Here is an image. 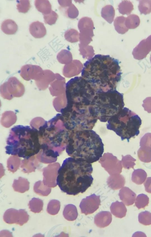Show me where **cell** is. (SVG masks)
<instances>
[{
	"label": "cell",
	"mask_w": 151,
	"mask_h": 237,
	"mask_svg": "<svg viewBox=\"0 0 151 237\" xmlns=\"http://www.w3.org/2000/svg\"><path fill=\"white\" fill-rule=\"evenodd\" d=\"M122 73L117 59L109 55L96 54L84 64L81 77L96 92L116 90Z\"/></svg>",
	"instance_id": "6da1fadb"
},
{
	"label": "cell",
	"mask_w": 151,
	"mask_h": 237,
	"mask_svg": "<svg viewBox=\"0 0 151 237\" xmlns=\"http://www.w3.org/2000/svg\"><path fill=\"white\" fill-rule=\"evenodd\" d=\"M92 164L70 157L65 159L58 171L56 184L67 194L75 195L84 193L92 184Z\"/></svg>",
	"instance_id": "7a4b0ae2"
},
{
	"label": "cell",
	"mask_w": 151,
	"mask_h": 237,
	"mask_svg": "<svg viewBox=\"0 0 151 237\" xmlns=\"http://www.w3.org/2000/svg\"><path fill=\"white\" fill-rule=\"evenodd\" d=\"M65 149L70 157L91 164L102 157L104 144L99 135L92 130L71 131Z\"/></svg>",
	"instance_id": "3957f363"
},
{
	"label": "cell",
	"mask_w": 151,
	"mask_h": 237,
	"mask_svg": "<svg viewBox=\"0 0 151 237\" xmlns=\"http://www.w3.org/2000/svg\"><path fill=\"white\" fill-rule=\"evenodd\" d=\"M38 130L42 153L48 157L57 158L66 149L71 132L65 128L60 114L45 121Z\"/></svg>",
	"instance_id": "277c9868"
},
{
	"label": "cell",
	"mask_w": 151,
	"mask_h": 237,
	"mask_svg": "<svg viewBox=\"0 0 151 237\" xmlns=\"http://www.w3.org/2000/svg\"><path fill=\"white\" fill-rule=\"evenodd\" d=\"M5 148L7 154L29 159L41 150L38 130L29 126H14L10 131Z\"/></svg>",
	"instance_id": "5b68a950"
},
{
	"label": "cell",
	"mask_w": 151,
	"mask_h": 237,
	"mask_svg": "<svg viewBox=\"0 0 151 237\" xmlns=\"http://www.w3.org/2000/svg\"><path fill=\"white\" fill-rule=\"evenodd\" d=\"M123 94L116 90L96 93L90 106L93 115L106 122L124 108Z\"/></svg>",
	"instance_id": "8992f818"
},
{
	"label": "cell",
	"mask_w": 151,
	"mask_h": 237,
	"mask_svg": "<svg viewBox=\"0 0 151 237\" xmlns=\"http://www.w3.org/2000/svg\"><path fill=\"white\" fill-rule=\"evenodd\" d=\"M90 106L66 104L61 109L60 117L65 128L71 132L92 130L98 120L92 114Z\"/></svg>",
	"instance_id": "52a82bcc"
},
{
	"label": "cell",
	"mask_w": 151,
	"mask_h": 237,
	"mask_svg": "<svg viewBox=\"0 0 151 237\" xmlns=\"http://www.w3.org/2000/svg\"><path fill=\"white\" fill-rule=\"evenodd\" d=\"M142 123V120L137 114L124 107L109 120L106 128L114 131L122 141L126 139L129 142L131 138H134L139 134Z\"/></svg>",
	"instance_id": "ba28073f"
},
{
	"label": "cell",
	"mask_w": 151,
	"mask_h": 237,
	"mask_svg": "<svg viewBox=\"0 0 151 237\" xmlns=\"http://www.w3.org/2000/svg\"><path fill=\"white\" fill-rule=\"evenodd\" d=\"M96 93L83 77L77 76L65 85L67 104L90 106Z\"/></svg>",
	"instance_id": "9c48e42d"
},
{
	"label": "cell",
	"mask_w": 151,
	"mask_h": 237,
	"mask_svg": "<svg viewBox=\"0 0 151 237\" xmlns=\"http://www.w3.org/2000/svg\"><path fill=\"white\" fill-rule=\"evenodd\" d=\"M151 51V35L141 41L134 49L132 54L134 58L141 60L146 58Z\"/></svg>",
	"instance_id": "30bf717a"
},
{
	"label": "cell",
	"mask_w": 151,
	"mask_h": 237,
	"mask_svg": "<svg viewBox=\"0 0 151 237\" xmlns=\"http://www.w3.org/2000/svg\"><path fill=\"white\" fill-rule=\"evenodd\" d=\"M29 30L31 35L36 38L43 37L46 34L44 24L38 21L32 23L29 25Z\"/></svg>",
	"instance_id": "8fae6325"
},
{
	"label": "cell",
	"mask_w": 151,
	"mask_h": 237,
	"mask_svg": "<svg viewBox=\"0 0 151 237\" xmlns=\"http://www.w3.org/2000/svg\"><path fill=\"white\" fill-rule=\"evenodd\" d=\"M18 26L15 22L10 19H6L2 23L1 29L5 34L10 35L15 34L18 30Z\"/></svg>",
	"instance_id": "7c38bea8"
},
{
	"label": "cell",
	"mask_w": 151,
	"mask_h": 237,
	"mask_svg": "<svg viewBox=\"0 0 151 237\" xmlns=\"http://www.w3.org/2000/svg\"><path fill=\"white\" fill-rule=\"evenodd\" d=\"M35 5L37 10L43 15L48 14L52 11V6L48 0H36Z\"/></svg>",
	"instance_id": "4fadbf2b"
},
{
	"label": "cell",
	"mask_w": 151,
	"mask_h": 237,
	"mask_svg": "<svg viewBox=\"0 0 151 237\" xmlns=\"http://www.w3.org/2000/svg\"><path fill=\"white\" fill-rule=\"evenodd\" d=\"M122 197L127 206L132 205L135 200L136 194L128 187L124 188L122 192Z\"/></svg>",
	"instance_id": "5bb4252c"
},
{
	"label": "cell",
	"mask_w": 151,
	"mask_h": 237,
	"mask_svg": "<svg viewBox=\"0 0 151 237\" xmlns=\"http://www.w3.org/2000/svg\"><path fill=\"white\" fill-rule=\"evenodd\" d=\"M140 23L139 16L135 14H131L126 19V25L128 29H133L137 28Z\"/></svg>",
	"instance_id": "9a60e30c"
},
{
	"label": "cell",
	"mask_w": 151,
	"mask_h": 237,
	"mask_svg": "<svg viewBox=\"0 0 151 237\" xmlns=\"http://www.w3.org/2000/svg\"><path fill=\"white\" fill-rule=\"evenodd\" d=\"M135 205L138 209L144 208L147 206L149 203V198L145 194L139 195L135 200Z\"/></svg>",
	"instance_id": "2e32d148"
},
{
	"label": "cell",
	"mask_w": 151,
	"mask_h": 237,
	"mask_svg": "<svg viewBox=\"0 0 151 237\" xmlns=\"http://www.w3.org/2000/svg\"><path fill=\"white\" fill-rule=\"evenodd\" d=\"M138 8L141 14L147 15L151 12V0H139Z\"/></svg>",
	"instance_id": "e0dca14e"
},
{
	"label": "cell",
	"mask_w": 151,
	"mask_h": 237,
	"mask_svg": "<svg viewBox=\"0 0 151 237\" xmlns=\"http://www.w3.org/2000/svg\"><path fill=\"white\" fill-rule=\"evenodd\" d=\"M140 223L145 225H151V213L147 211L140 212L138 215Z\"/></svg>",
	"instance_id": "ac0fdd59"
},
{
	"label": "cell",
	"mask_w": 151,
	"mask_h": 237,
	"mask_svg": "<svg viewBox=\"0 0 151 237\" xmlns=\"http://www.w3.org/2000/svg\"><path fill=\"white\" fill-rule=\"evenodd\" d=\"M17 9L19 12L23 13L27 12L31 7L29 0L17 1Z\"/></svg>",
	"instance_id": "d6986e66"
},
{
	"label": "cell",
	"mask_w": 151,
	"mask_h": 237,
	"mask_svg": "<svg viewBox=\"0 0 151 237\" xmlns=\"http://www.w3.org/2000/svg\"><path fill=\"white\" fill-rule=\"evenodd\" d=\"M43 15L45 23L50 25L55 24L58 18L57 14L52 10L49 13Z\"/></svg>",
	"instance_id": "ffe728a7"
},
{
	"label": "cell",
	"mask_w": 151,
	"mask_h": 237,
	"mask_svg": "<svg viewBox=\"0 0 151 237\" xmlns=\"http://www.w3.org/2000/svg\"><path fill=\"white\" fill-rule=\"evenodd\" d=\"M133 5L131 2L126 1H123L121 6L122 12L123 14L129 15L133 10Z\"/></svg>",
	"instance_id": "44dd1931"
},
{
	"label": "cell",
	"mask_w": 151,
	"mask_h": 237,
	"mask_svg": "<svg viewBox=\"0 0 151 237\" xmlns=\"http://www.w3.org/2000/svg\"><path fill=\"white\" fill-rule=\"evenodd\" d=\"M143 173L134 174L132 178V181L138 185L142 184L145 181L146 177L145 174Z\"/></svg>",
	"instance_id": "7402d4cb"
},
{
	"label": "cell",
	"mask_w": 151,
	"mask_h": 237,
	"mask_svg": "<svg viewBox=\"0 0 151 237\" xmlns=\"http://www.w3.org/2000/svg\"><path fill=\"white\" fill-rule=\"evenodd\" d=\"M143 102L142 106L145 110L147 109H151V97H147L143 101Z\"/></svg>",
	"instance_id": "603a6c76"
},
{
	"label": "cell",
	"mask_w": 151,
	"mask_h": 237,
	"mask_svg": "<svg viewBox=\"0 0 151 237\" xmlns=\"http://www.w3.org/2000/svg\"><path fill=\"white\" fill-rule=\"evenodd\" d=\"M144 184L145 191L148 193H151V178H147Z\"/></svg>",
	"instance_id": "cb8c5ba5"
},
{
	"label": "cell",
	"mask_w": 151,
	"mask_h": 237,
	"mask_svg": "<svg viewBox=\"0 0 151 237\" xmlns=\"http://www.w3.org/2000/svg\"><path fill=\"white\" fill-rule=\"evenodd\" d=\"M150 62H151V55L150 57Z\"/></svg>",
	"instance_id": "d4e9b609"
}]
</instances>
